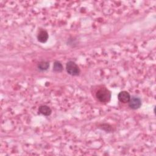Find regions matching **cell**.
Instances as JSON below:
<instances>
[{"label":"cell","mask_w":156,"mask_h":156,"mask_svg":"<svg viewBox=\"0 0 156 156\" xmlns=\"http://www.w3.org/2000/svg\"><path fill=\"white\" fill-rule=\"evenodd\" d=\"M48 37H49L48 34V32H47L46 30H41V31L38 33V35H37V39H38V40L40 42H41V43H45V42H46L47 40H48Z\"/></svg>","instance_id":"obj_5"},{"label":"cell","mask_w":156,"mask_h":156,"mask_svg":"<svg viewBox=\"0 0 156 156\" xmlns=\"http://www.w3.org/2000/svg\"><path fill=\"white\" fill-rule=\"evenodd\" d=\"M53 70L55 72H61L63 70V66L62 63L58 61H55L54 63Z\"/></svg>","instance_id":"obj_8"},{"label":"cell","mask_w":156,"mask_h":156,"mask_svg":"<svg viewBox=\"0 0 156 156\" xmlns=\"http://www.w3.org/2000/svg\"><path fill=\"white\" fill-rule=\"evenodd\" d=\"M118 100L124 104L128 103L130 99V94L126 91H122L119 93L118 94Z\"/></svg>","instance_id":"obj_4"},{"label":"cell","mask_w":156,"mask_h":156,"mask_svg":"<svg viewBox=\"0 0 156 156\" xmlns=\"http://www.w3.org/2000/svg\"><path fill=\"white\" fill-rule=\"evenodd\" d=\"M129 107L133 110L138 109L141 105V100L140 98L137 96H132L130 97V99L129 101Z\"/></svg>","instance_id":"obj_3"},{"label":"cell","mask_w":156,"mask_h":156,"mask_svg":"<svg viewBox=\"0 0 156 156\" xmlns=\"http://www.w3.org/2000/svg\"><path fill=\"white\" fill-rule=\"evenodd\" d=\"M49 63L47 61H41L38 64V68L41 71H46L49 68Z\"/></svg>","instance_id":"obj_7"},{"label":"cell","mask_w":156,"mask_h":156,"mask_svg":"<svg viewBox=\"0 0 156 156\" xmlns=\"http://www.w3.org/2000/svg\"><path fill=\"white\" fill-rule=\"evenodd\" d=\"M38 111L41 114L44 116H49L51 114V112H52L51 108L47 105L40 106V107L38 108Z\"/></svg>","instance_id":"obj_6"},{"label":"cell","mask_w":156,"mask_h":156,"mask_svg":"<svg viewBox=\"0 0 156 156\" xmlns=\"http://www.w3.org/2000/svg\"><path fill=\"white\" fill-rule=\"evenodd\" d=\"M66 69L67 73L71 76H77L80 73V69L78 65L73 61H69L66 63Z\"/></svg>","instance_id":"obj_2"},{"label":"cell","mask_w":156,"mask_h":156,"mask_svg":"<svg viewBox=\"0 0 156 156\" xmlns=\"http://www.w3.org/2000/svg\"><path fill=\"white\" fill-rule=\"evenodd\" d=\"M96 98L101 102H108L111 98V93L106 88H99L96 94Z\"/></svg>","instance_id":"obj_1"}]
</instances>
